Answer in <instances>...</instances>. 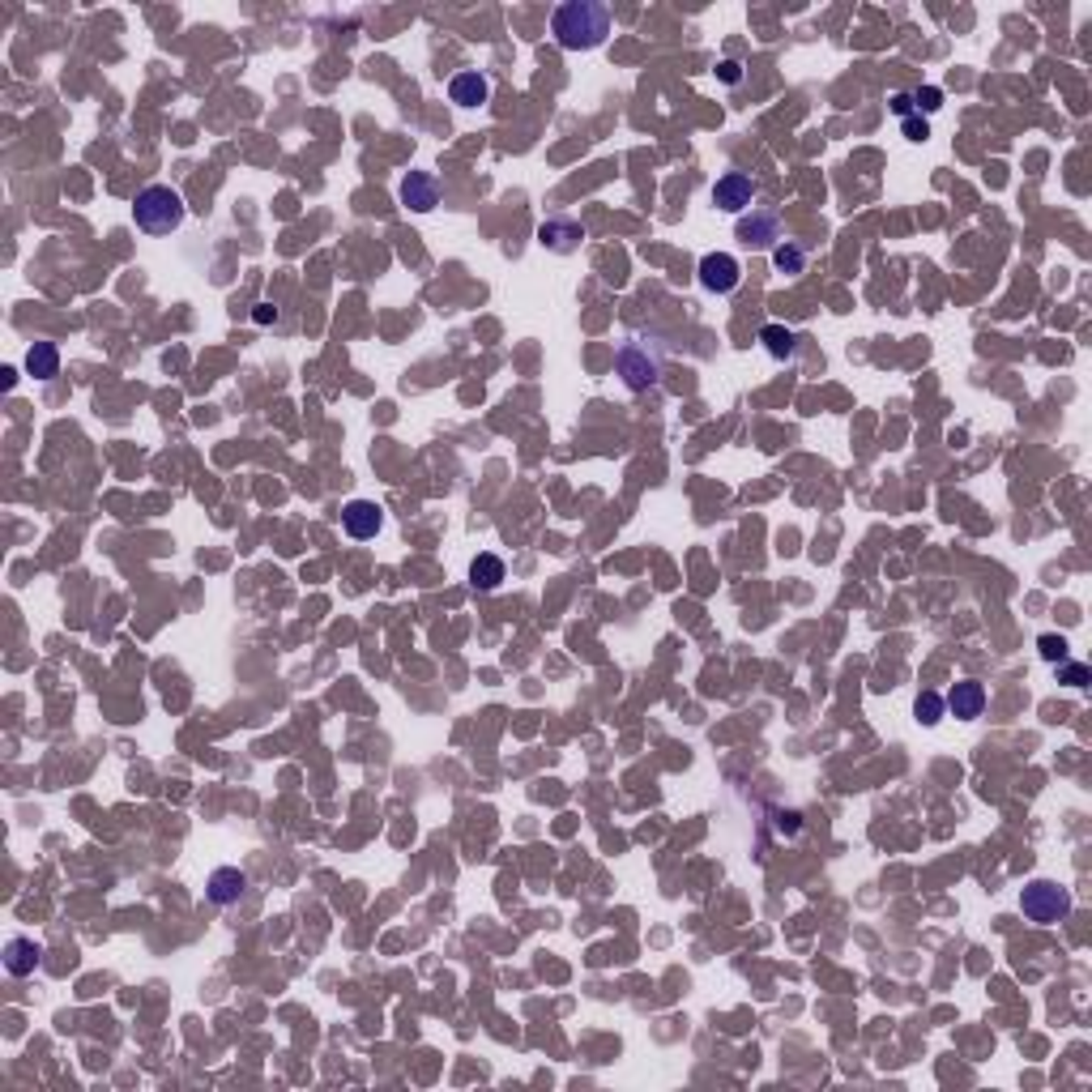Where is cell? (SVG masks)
<instances>
[{"instance_id": "obj_14", "label": "cell", "mask_w": 1092, "mask_h": 1092, "mask_svg": "<svg viewBox=\"0 0 1092 1092\" xmlns=\"http://www.w3.org/2000/svg\"><path fill=\"white\" fill-rule=\"evenodd\" d=\"M581 235H585L581 222H568V218H551V222H542L538 240H542L546 247H555V252H577Z\"/></svg>"}, {"instance_id": "obj_22", "label": "cell", "mask_w": 1092, "mask_h": 1092, "mask_svg": "<svg viewBox=\"0 0 1092 1092\" xmlns=\"http://www.w3.org/2000/svg\"><path fill=\"white\" fill-rule=\"evenodd\" d=\"M1058 679L1071 683V688H1084V683H1088V666H1084V662H1067V666L1058 670Z\"/></svg>"}, {"instance_id": "obj_25", "label": "cell", "mask_w": 1092, "mask_h": 1092, "mask_svg": "<svg viewBox=\"0 0 1092 1092\" xmlns=\"http://www.w3.org/2000/svg\"><path fill=\"white\" fill-rule=\"evenodd\" d=\"M892 112H897V116H913V94H892Z\"/></svg>"}, {"instance_id": "obj_8", "label": "cell", "mask_w": 1092, "mask_h": 1092, "mask_svg": "<svg viewBox=\"0 0 1092 1092\" xmlns=\"http://www.w3.org/2000/svg\"><path fill=\"white\" fill-rule=\"evenodd\" d=\"M402 205H405V210H414V214L435 210V205H440V184H435V175H427V171L405 175V180H402Z\"/></svg>"}, {"instance_id": "obj_18", "label": "cell", "mask_w": 1092, "mask_h": 1092, "mask_svg": "<svg viewBox=\"0 0 1092 1092\" xmlns=\"http://www.w3.org/2000/svg\"><path fill=\"white\" fill-rule=\"evenodd\" d=\"M772 265H777L781 273H802V265H807V252H802L793 240H781L777 247H772Z\"/></svg>"}, {"instance_id": "obj_16", "label": "cell", "mask_w": 1092, "mask_h": 1092, "mask_svg": "<svg viewBox=\"0 0 1092 1092\" xmlns=\"http://www.w3.org/2000/svg\"><path fill=\"white\" fill-rule=\"evenodd\" d=\"M760 342H764V351H768L772 359H793V351H798V333L786 329V325H764Z\"/></svg>"}, {"instance_id": "obj_21", "label": "cell", "mask_w": 1092, "mask_h": 1092, "mask_svg": "<svg viewBox=\"0 0 1092 1092\" xmlns=\"http://www.w3.org/2000/svg\"><path fill=\"white\" fill-rule=\"evenodd\" d=\"M1037 649H1041V658H1046V662H1067V640H1062V637H1041Z\"/></svg>"}, {"instance_id": "obj_15", "label": "cell", "mask_w": 1092, "mask_h": 1092, "mask_svg": "<svg viewBox=\"0 0 1092 1092\" xmlns=\"http://www.w3.org/2000/svg\"><path fill=\"white\" fill-rule=\"evenodd\" d=\"M26 372H31L35 380H52V376L61 372V351H56L52 342H35L31 351H26Z\"/></svg>"}, {"instance_id": "obj_19", "label": "cell", "mask_w": 1092, "mask_h": 1092, "mask_svg": "<svg viewBox=\"0 0 1092 1092\" xmlns=\"http://www.w3.org/2000/svg\"><path fill=\"white\" fill-rule=\"evenodd\" d=\"M918 717H922V726H939L943 721V696H935V691L918 696Z\"/></svg>"}, {"instance_id": "obj_7", "label": "cell", "mask_w": 1092, "mask_h": 1092, "mask_svg": "<svg viewBox=\"0 0 1092 1092\" xmlns=\"http://www.w3.org/2000/svg\"><path fill=\"white\" fill-rule=\"evenodd\" d=\"M943 709H948L956 721H973V717H981V709H986V688H981V683H973V679L956 683V688H951L948 696H943Z\"/></svg>"}, {"instance_id": "obj_3", "label": "cell", "mask_w": 1092, "mask_h": 1092, "mask_svg": "<svg viewBox=\"0 0 1092 1092\" xmlns=\"http://www.w3.org/2000/svg\"><path fill=\"white\" fill-rule=\"evenodd\" d=\"M1020 909H1025L1028 922L1050 926V922H1062L1071 913V892L1058 888L1054 879H1032L1028 888L1020 892Z\"/></svg>"}, {"instance_id": "obj_24", "label": "cell", "mask_w": 1092, "mask_h": 1092, "mask_svg": "<svg viewBox=\"0 0 1092 1092\" xmlns=\"http://www.w3.org/2000/svg\"><path fill=\"white\" fill-rule=\"evenodd\" d=\"M717 77H721V82H730V86H734V82H742V68L734 65V61H726V65L717 68Z\"/></svg>"}, {"instance_id": "obj_20", "label": "cell", "mask_w": 1092, "mask_h": 1092, "mask_svg": "<svg viewBox=\"0 0 1092 1092\" xmlns=\"http://www.w3.org/2000/svg\"><path fill=\"white\" fill-rule=\"evenodd\" d=\"M939 107H943V91H939V86H922V91L913 94V112L930 116V112H939Z\"/></svg>"}, {"instance_id": "obj_9", "label": "cell", "mask_w": 1092, "mask_h": 1092, "mask_svg": "<svg viewBox=\"0 0 1092 1092\" xmlns=\"http://www.w3.org/2000/svg\"><path fill=\"white\" fill-rule=\"evenodd\" d=\"M739 240L747 247H772L781 244V218L768 210H751V218H739Z\"/></svg>"}, {"instance_id": "obj_17", "label": "cell", "mask_w": 1092, "mask_h": 1092, "mask_svg": "<svg viewBox=\"0 0 1092 1092\" xmlns=\"http://www.w3.org/2000/svg\"><path fill=\"white\" fill-rule=\"evenodd\" d=\"M470 581H474V589H482V593L500 589V581H504V559H500V555H479V559L470 563Z\"/></svg>"}, {"instance_id": "obj_10", "label": "cell", "mask_w": 1092, "mask_h": 1092, "mask_svg": "<svg viewBox=\"0 0 1092 1092\" xmlns=\"http://www.w3.org/2000/svg\"><path fill=\"white\" fill-rule=\"evenodd\" d=\"M342 525H346V533L351 538H376L380 533V525H384V516H380V508H376L372 500H351L346 504V512H342Z\"/></svg>"}, {"instance_id": "obj_2", "label": "cell", "mask_w": 1092, "mask_h": 1092, "mask_svg": "<svg viewBox=\"0 0 1092 1092\" xmlns=\"http://www.w3.org/2000/svg\"><path fill=\"white\" fill-rule=\"evenodd\" d=\"M133 218L145 235H171V231H180V222H184V196L167 184H150V188L137 193Z\"/></svg>"}, {"instance_id": "obj_6", "label": "cell", "mask_w": 1092, "mask_h": 1092, "mask_svg": "<svg viewBox=\"0 0 1092 1092\" xmlns=\"http://www.w3.org/2000/svg\"><path fill=\"white\" fill-rule=\"evenodd\" d=\"M739 277H742V265L730 252H709L700 261V286L709 295H730L739 286Z\"/></svg>"}, {"instance_id": "obj_26", "label": "cell", "mask_w": 1092, "mask_h": 1092, "mask_svg": "<svg viewBox=\"0 0 1092 1092\" xmlns=\"http://www.w3.org/2000/svg\"><path fill=\"white\" fill-rule=\"evenodd\" d=\"M777 828H781V832H798V811H781V816H777Z\"/></svg>"}, {"instance_id": "obj_12", "label": "cell", "mask_w": 1092, "mask_h": 1092, "mask_svg": "<svg viewBox=\"0 0 1092 1092\" xmlns=\"http://www.w3.org/2000/svg\"><path fill=\"white\" fill-rule=\"evenodd\" d=\"M247 892V875L240 867H218L210 875V900L214 905H235Z\"/></svg>"}, {"instance_id": "obj_27", "label": "cell", "mask_w": 1092, "mask_h": 1092, "mask_svg": "<svg viewBox=\"0 0 1092 1092\" xmlns=\"http://www.w3.org/2000/svg\"><path fill=\"white\" fill-rule=\"evenodd\" d=\"M273 316H277V307H270V303H261V307H256V325H270Z\"/></svg>"}, {"instance_id": "obj_5", "label": "cell", "mask_w": 1092, "mask_h": 1092, "mask_svg": "<svg viewBox=\"0 0 1092 1092\" xmlns=\"http://www.w3.org/2000/svg\"><path fill=\"white\" fill-rule=\"evenodd\" d=\"M751 201H756V180H751L747 171H726L717 184H713V205L726 214H742L751 210Z\"/></svg>"}, {"instance_id": "obj_23", "label": "cell", "mask_w": 1092, "mask_h": 1092, "mask_svg": "<svg viewBox=\"0 0 1092 1092\" xmlns=\"http://www.w3.org/2000/svg\"><path fill=\"white\" fill-rule=\"evenodd\" d=\"M905 137H909V142H926V137H930L926 116H905Z\"/></svg>"}, {"instance_id": "obj_4", "label": "cell", "mask_w": 1092, "mask_h": 1092, "mask_svg": "<svg viewBox=\"0 0 1092 1092\" xmlns=\"http://www.w3.org/2000/svg\"><path fill=\"white\" fill-rule=\"evenodd\" d=\"M614 363H619V376H623V384H628L632 393L653 389V384H658V376H662V359H658V354H653L644 342H628Z\"/></svg>"}, {"instance_id": "obj_1", "label": "cell", "mask_w": 1092, "mask_h": 1092, "mask_svg": "<svg viewBox=\"0 0 1092 1092\" xmlns=\"http://www.w3.org/2000/svg\"><path fill=\"white\" fill-rule=\"evenodd\" d=\"M551 31L568 52H593L611 35V9L598 5V0H568V5L555 9Z\"/></svg>"}, {"instance_id": "obj_11", "label": "cell", "mask_w": 1092, "mask_h": 1092, "mask_svg": "<svg viewBox=\"0 0 1092 1092\" xmlns=\"http://www.w3.org/2000/svg\"><path fill=\"white\" fill-rule=\"evenodd\" d=\"M449 98L456 107H482L486 98H491V82H486L482 73H456L453 82H449Z\"/></svg>"}, {"instance_id": "obj_13", "label": "cell", "mask_w": 1092, "mask_h": 1092, "mask_svg": "<svg viewBox=\"0 0 1092 1092\" xmlns=\"http://www.w3.org/2000/svg\"><path fill=\"white\" fill-rule=\"evenodd\" d=\"M39 960H43V948H39L35 939H9V943H5V969L13 973V977H26V973H35Z\"/></svg>"}]
</instances>
